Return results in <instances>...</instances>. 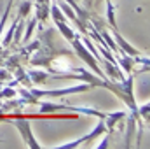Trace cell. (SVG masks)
<instances>
[{
	"label": "cell",
	"instance_id": "14",
	"mask_svg": "<svg viewBox=\"0 0 150 149\" xmlns=\"http://www.w3.org/2000/svg\"><path fill=\"white\" fill-rule=\"evenodd\" d=\"M35 25H37V18H32V19L28 21V25H26V35H25V42L30 39L32 32H33V28H35Z\"/></svg>",
	"mask_w": 150,
	"mask_h": 149
},
{
	"label": "cell",
	"instance_id": "12",
	"mask_svg": "<svg viewBox=\"0 0 150 149\" xmlns=\"http://www.w3.org/2000/svg\"><path fill=\"white\" fill-rule=\"evenodd\" d=\"M30 9H32V2H30V0H25V2L19 5V16H18V18L23 19V18L30 12Z\"/></svg>",
	"mask_w": 150,
	"mask_h": 149
},
{
	"label": "cell",
	"instance_id": "17",
	"mask_svg": "<svg viewBox=\"0 0 150 149\" xmlns=\"http://www.w3.org/2000/svg\"><path fill=\"white\" fill-rule=\"evenodd\" d=\"M107 146H108V135H107V137H105V140H103V142H101V144L98 146V149H101V148H107Z\"/></svg>",
	"mask_w": 150,
	"mask_h": 149
},
{
	"label": "cell",
	"instance_id": "18",
	"mask_svg": "<svg viewBox=\"0 0 150 149\" xmlns=\"http://www.w3.org/2000/svg\"><path fill=\"white\" fill-rule=\"evenodd\" d=\"M51 0H35V4H49Z\"/></svg>",
	"mask_w": 150,
	"mask_h": 149
},
{
	"label": "cell",
	"instance_id": "3",
	"mask_svg": "<svg viewBox=\"0 0 150 149\" xmlns=\"http://www.w3.org/2000/svg\"><path fill=\"white\" fill-rule=\"evenodd\" d=\"M103 133H108V128H107L105 121H103V119H100V121L94 125V128H93V130H91L87 135H84V137L77 139V140H74V142H67V144L54 146V149H74V148H80V146H84V144H89L91 140H94V139L101 137Z\"/></svg>",
	"mask_w": 150,
	"mask_h": 149
},
{
	"label": "cell",
	"instance_id": "4",
	"mask_svg": "<svg viewBox=\"0 0 150 149\" xmlns=\"http://www.w3.org/2000/svg\"><path fill=\"white\" fill-rule=\"evenodd\" d=\"M14 126H16V128H18V132L21 133V139L25 140L26 148H30V149H40V148H42V146L37 142V139H35L33 132H32V123H30V119H26V117H23V116H16V114H14Z\"/></svg>",
	"mask_w": 150,
	"mask_h": 149
},
{
	"label": "cell",
	"instance_id": "1",
	"mask_svg": "<svg viewBox=\"0 0 150 149\" xmlns=\"http://www.w3.org/2000/svg\"><path fill=\"white\" fill-rule=\"evenodd\" d=\"M91 86L89 84H75L70 88H63V90H19L18 93L21 95V102L23 104H37L40 98L44 97H67V95H74V93H82L87 91Z\"/></svg>",
	"mask_w": 150,
	"mask_h": 149
},
{
	"label": "cell",
	"instance_id": "5",
	"mask_svg": "<svg viewBox=\"0 0 150 149\" xmlns=\"http://www.w3.org/2000/svg\"><path fill=\"white\" fill-rule=\"evenodd\" d=\"M51 16H52V19H54V25L58 27V30L63 34V37L67 39V40H72L75 37V32L67 25V21H65V16H63V12H61V9H59V5L58 4H52L51 5Z\"/></svg>",
	"mask_w": 150,
	"mask_h": 149
},
{
	"label": "cell",
	"instance_id": "2",
	"mask_svg": "<svg viewBox=\"0 0 150 149\" xmlns=\"http://www.w3.org/2000/svg\"><path fill=\"white\" fill-rule=\"evenodd\" d=\"M70 44L74 46L75 54H77V56H79V58H80L84 63H87V67H89V69H91L94 74L100 75V77H105V75H103V72H101V69L98 67V60H96V58L91 54V51H89V49L84 46V42L80 40V37H79L77 34H75V37L70 40Z\"/></svg>",
	"mask_w": 150,
	"mask_h": 149
},
{
	"label": "cell",
	"instance_id": "11",
	"mask_svg": "<svg viewBox=\"0 0 150 149\" xmlns=\"http://www.w3.org/2000/svg\"><path fill=\"white\" fill-rule=\"evenodd\" d=\"M28 79L32 81V84H40L42 81L47 79V74H45V70H30Z\"/></svg>",
	"mask_w": 150,
	"mask_h": 149
},
{
	"label": "cell",
	"instance_id": "7",
	"mask_svg": "<svg viewBox=\"0 0 150 149\" xmlns=\"http://www.w3.org/2000/svg\"><path fill=\"white\" fill-rule=\"evenodd\" d=\"M98 62H103L105 70H107V75H108V79H110V81H124L122 69H120L117 63H112V62H108V60H103V56H101Z\"/></svg>",
	"mask_w": 150,
	"mask_h": 149
},
{
	"label": "cell",
	"instance_id": "8",
	"mask_svg": "<svg viewBox=\"0 0 150 149\" xmlns=\"http://www.w3.org/2000/svg\"><path fill=\"white\" fill-rule=\"evenodd\" d=\"M37 104L42 114H49V112H54V111H68L67 104H52V102H40V100Z\"/></svg>",
	"mask_w": 150,
	"mask_h": 149
},
{
	"label": "cell",
	"instance_id": "9",
	"mask_svg": "<svg viewBox=\"0 0 150 149\" xmlns=\"http://www.w3.org/2000/svg\"><path fill=\"white\" fill-rule=\"evenodd\" d=\"M126 117V112H107V116H105V125H107V128H108V133L112 132L113 128H115V125L120 121V119H124Z\"/></svg>",
	"mask_w": 150,
	"mask_h": 149
},
{
	"label": "cell",
	"instance_id": "10",
	"mask_svg": "<svg viewBox=\"0 0 150 149\" xmlns=\"http://www.w3.org/2000/svg\"><path fill=\"white\" fill-rule=\"evenodd\" d=\"M51 4V2H49ZM49 4H35V18H37V21H47V18H49Z\"/></svg>",
	"mask_w": 150,
	"mask_h": 149
},
{
	"label": "cell",
	"instance_id": "13",
	"mask_svg": "<svg viewBox=\"0 0 150 149\" xmlns=\"http://www.w3.org/2000/svg\"><path fill=\"white\" fill-rule=\"evenodd\" d=\"M11 4H12V0H9V4H7V9H5V12H4V18L0 19V35H2V32H4V28H5V21H7V14H9V11H11ZM0 49H2V44H0Z\"/></svg>",
	"mask_w": 150,
	"mask_h": 149
},
{
	"label": "cell",
	"instance_id": "6",
	"mask_svg": "<svg viewBox=\"0 0 150 149\" xmlns=\"http://www.w3.org/2000/svg\"><path fill=\"white\" fill-rule=\"evenodd\" d=\"M113 39H115V44L119 46V49H120V53H124V54H129V56H133V58H140V56H143L136 47H133L126 39L122 37L119 32H117V28H113Z\"/></svg>",
	"mask_w": 150,
	"mask_h": 149
},
{
	"label": "cell",
	"instance_id": "15",
	"mask_svg": "<svg viewBox=\"0 0 150 149\" xmlns=\"http://www.w3.org/2000/svg\"><path fill=\"white\" fill-rule=\"evenodd\" d=\"M149 109H150V104H149V102H145V104L138 109V114L145 119V123H149Z\"/></svg>",
	"mask_w": 150,
	"mask_h": 149
},
{
	"label": "cell",
	"instance_id": "16",
	"mask_svg": "<svg viewBox=\"0 0 150 149\" xmlns=\"http://www.w3.org/2000/svg\"><path fill=\"white\" fill-rule=\"evenodd\" d=\"M18 95V91L16 90H12V88H5L4 91H0V98L4 97V98H12V97H16Z\"/></svg>",
	"mask_w": 150,
	"mask_h": 149
}]
</instances>
